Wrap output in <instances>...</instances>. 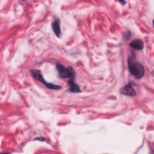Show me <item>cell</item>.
Wrapping results in <instances>:
<instances>
[{"label": "cell", "instance_id": "obj_1", "mask_svg": "<svg viewBox=\"0 0 154 154\" xmlns=\"http://www.w3.org/2000/svg\"><path fill=\"white\" fill-rule=\"evenodd\" d=\"M128 69L130 73L136 79H140L144 74V69L143 66L136 62L131 57L128 58Z\"/></svg>", "mask_w": 154, "mask_h": 154}, {"label": "cell", "instance_id": "obj_2", "mask_svg": "<svg viewBox=\"0 0 154 154\" xmlns=\"http://www.w3.org/2000/svg\"><path fill=\"white\" fill-rule=\"evenodd\" d=\"M56 68L58 70V75L60 78H68L69 80L75 79V72L72 67L68 66L66 67L60 63H57Z\"/></svg>", "mask_w": 154, "mask_h": 154}, {"label": "cell", "instance_id": "obj_3", "mask_svg": "<svg viewBox=\"0 0 154 154\" xmlns=\"http://www.w3.org/2000/svg\"><path fill=\"white\" fill-rule=\"evenodd\" d=\"M31 73L33 78H34L37 81L41 82L42 84L45 85V86L51 90H59L61 88V86L51 83H49L47 82L43 77L40 70H37V69H32L31 70Z\"/></svg>", "mask_w": 154, "mask_h": 154}, {"label": "cell", "instance_id": "obj_4", "mask_svg": "<svg viewBox=\"0 0 154 154\" xmlns=\"http://www.w3.org/2000/svg\"><path fill=\"white\" fill-rule=\"evenodd\" d=\"M120 93L128 96H135L136 95V92L133 88L131 82H129L125 86L122 87L120 90Z\"/></svg>", "mask_w": 154, "mask_h": 154}, {"label": "cell", "instance_id": "obj_5", "mask_svg": "<svg viewBox=\"0 0 154 154\" xmlns=\"http://www.w3.org/2000/svg\"><path fill=\"white\" fill-rule=\"evenodd\" d=\"M129 46L135 50L140 51L143 49L144 43L143 41L140 39H135L129 43Z\"/></svg>", "mask_w": 154, "mask_h": 154}, {"label": "cell", "instance_id": "obj_6", "mask_svg": "<svg viewBox=\"0 0 154 154\" xmlns=\"http://www.w3.org/2000/svg\"><path fill=\"white\" fill-rule=\"evenodd\" d=\"M52 29L57 37H60L61 34V29H60V20L59 19H56L52 23Z\"/></svg>", "mask_w": 154, "mask_h": 154}, {"label": "cell", "instance_id": "obj_7", "mask_svg": "<svg viewBox=\"0 0 154 154\" xmlns=\"http://www.w3.org/2000/svg\"><path fill=\"white\" fill-rule=\"evenodd\" d=\"M69 90L73 93H80L81 90L79 86L75 82V79L69 81Z\"/></svg>", "mask_w": 154, "mask_h": 154}, {"label": "cell", "instance_id": "obj_8", "mask_svg": "<svg viewBox=\"0 0 154 154\" xmlns=\"http://www.w3.org/2000/svg\"><path fill=\"white\" fill-rule=\"evenodd\" d=\"M131 36V32L129 31H127L126 32H125V34H123V39L125 40H128L130 38Z\"/></svg>", "mask_w": 154, "mask_h": 154}, {"label": "cell", "instance_id": "obj_9", "mask_svg": "<svg viewBox=\"0 0 154 154\" xmlns=\"http://www.w3.org/2000/svg\"><path fill=\"white\" fill-rule=\"evenodd\" d=\"M34 140H39V141H45V138L43 137H38L34 139Z\"/></svg>", "mask_w": 154, "mask_h": 154}, {"label": "cell", "instance_id": "obj_10", "mask_svg": "<svg viewBox=\"0 0 154 154\" xmlns=\"http://www.w3.org/2000/svg\"><path fill=\"white\" fill-rule=\"evenodd\" d=\"M119 2H120V3H121L122 5H124V4H125L126 3V1H120Z\"/></svg>", "mask_w": 154, "mask_h": 154}]
</instances>
